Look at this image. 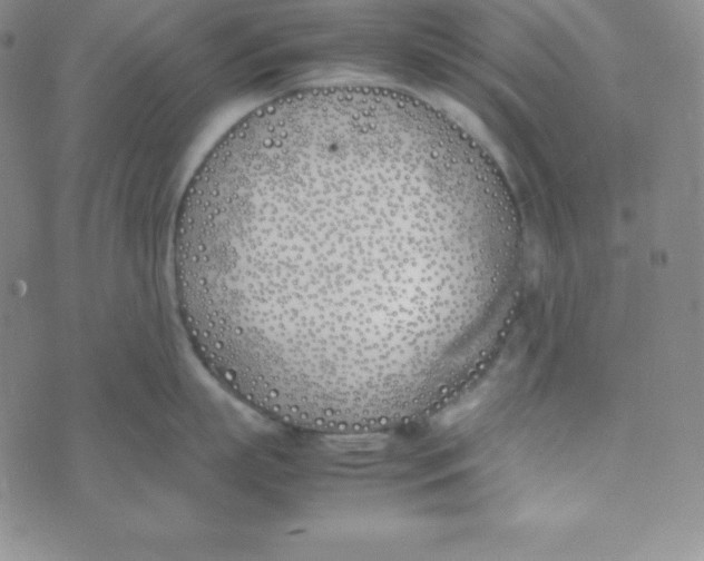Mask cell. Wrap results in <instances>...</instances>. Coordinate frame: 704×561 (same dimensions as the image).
Wrapping results in <instances>:
<instances>
[{
	"instance_id": "cell-1",
	"label": "cell",
	"mask_w": 704,
	"mask_h": 561,
	"mask_svg": "<svg viewBox=\"0 0 704 561\" xmlns=\"http://www.w3.org/2000/svg\"><path fill=\"white\" fill-rule=\"evenodd\" d=\"M458 243L454 196L401 125L349 108L261 114L221 138L183 195L175 299L250 368L371 372L418 345L414 272Z\"/></svg>"
}]
</instances>
